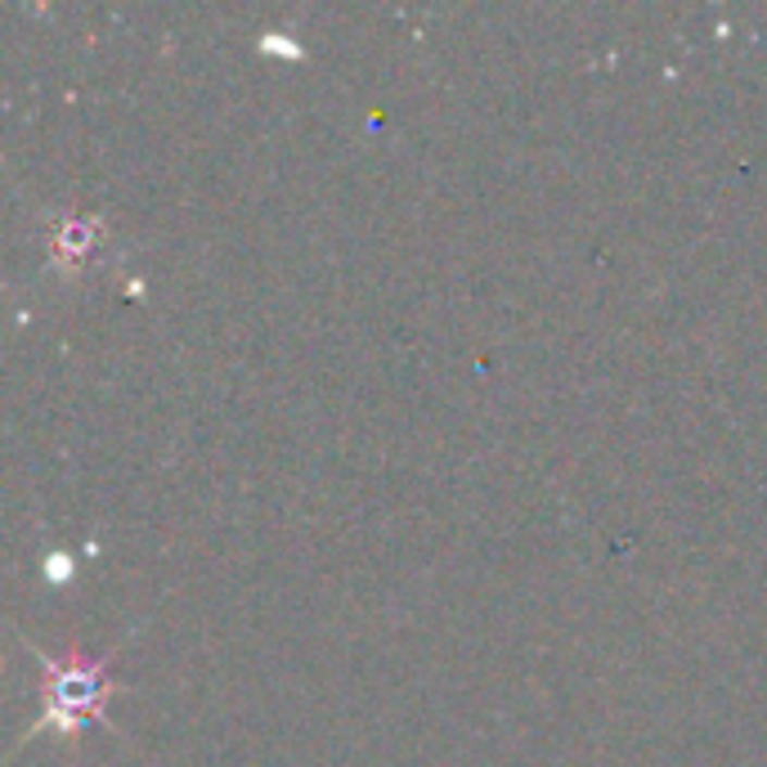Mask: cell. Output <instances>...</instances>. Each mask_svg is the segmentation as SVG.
Here are the masks:
<instances>
[{
  "label": "cell",
  "instance_id": "cell-3",
  "mask_svg": "<svg viewBox=\"0 0 767 767\" xmlns=\"http://www.w3.org/2000/svg\"><path fill=\"white\" fill-rule=\"evenodd\" d=\"M256 46H261L265 54H287V59H301V46H297V41H283V32H265V36H261V41H256Z\"/></svg>",
  "mask_w": 767,
  "mask_h": 767
},
{
  "label": "cell",
  "instance_id": "cell-2",
  "mask_svg": "<svg viewBox=\"0 0 767 767\" xmlns=\"http://www.w3.org/2000/svg\"><path fill=\"white\" fill-rule=\"evenodd\" d=\"M95 234H99V225L90 221V215H67L59 238H54V261H72V265H77Z\"/></svg>",
  "mask_w": 767,
  "mask_h": 767
},
{
  "label": "cell",
  "instance_id": "cell-4",
  "mask_svg": "<svg viewBox=\"0 0 767 767\" xmlns=\"http://www.w3.org/2000/svg\"><path fill=\"white\" fill-rule=\"evenodd\" d=\"M46 570H50V579H67V574H63V570H67V557H50Z\"/></svg>",
  "mask_w": 767,
  "mask_h": 767
},
{
  "label": "cell",
  "instance_id": "cell-1",
  "mask_svg": "<svg viewBox=\"0 0 767 767\" xmlns=\"http://www.w3.org/2000/svg\"><path fill=\"white\" fill-rule=\"evenodd\" d=\"M41 665L50 673V709L32 722V732H41V727H63V732H77L86 727L90 718L82 714H99V701L108 691V678H103V660H86V655L67 651L63 660H46Z\"/></svg>",
  "mask_w": 767,
  "mask_h": 767
}]
</instances>
